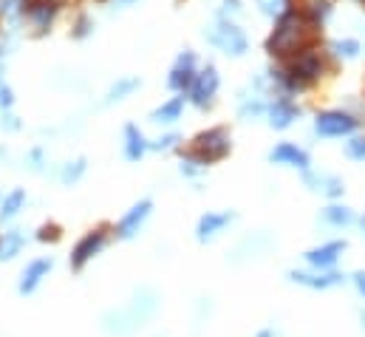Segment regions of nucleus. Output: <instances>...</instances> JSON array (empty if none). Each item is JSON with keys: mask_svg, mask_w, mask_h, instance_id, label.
<instances>
[{"mask_svg": "<svg viewBox=\"0 0 365 337\" xmlns=\"http://www.w3.org/2000/svg\"><path fill=\"white\" fill-rule=\"evenodd\" d=\"M326 221L334 224V227H346V224L354 221V216H351V210H348V207H337V204H334V207L326 210Z\"/></svg>", "mask_w": 365, "mask_h": 337, "instance_id": "obj_19", "label": "nucleus"}, {"mask_svg": "<svg viewBox=\"0 0 365 337\" xmlns=\"http://www.w3.org/2000/svg\"><path fill=\"white\" fill-rule=\"evenodd\" d=\"M209 40L218 48H224L227 54H243L247 51V37H243L241 28H235V26H218L216 32L209 35Z\"/></svg>", "mask_w": 365, "mask_h": 337, "instance_id": "obj_7", "label": "nucleus"}, {"mask_svg": "<svg viewBox=\"0 0 365 337\" xmlns=\"http://www.w3.org/2000/svg\"><path fill=\"white\" fill-rule=\"evenodd\" d=\"M362 227H365V219H362Z\"/></svg>", "mask_w": 365, "mask_h": 337, "instance_id": "obj_32", "label": "nucleus"}, {"mask_svg": "<svg viewBox=\"0 0 365 337\" xmlns=\"http://www.w3.org/2000/svg\"><path fill=\"white\" fill-rule=\"evenodd\" d=\"M289 278L300 286H309V289H331V286H340L343 284V275L340 272H289Z\"/></svg>", "mask_w": 365, "mask_h": 337, "instance_id": "obj_10", "label": "nucleus"}, {"mask_svg": "<svg viewBox=\"0 0 365 337\" xmlns=\"http://www.w3.org/2000/svg\"><path fill=\"white\" fill-rule=\"evenodd\" d=\"M23 244H26L23 230H9V233H3V238H0V261H12L15 255H20Z\"/></svg>", "mask_w": 365, "mask_h": 337, "instance_id": "obj_16", "label": "nucleus"}, {"mask_svg": "<svg viewBox=\"0 0 365 337\" xmlns=\"http://www.w3.org/2000/svg\"><path fill=\"white\" fill-rule=\"evenodd\" d=\"M232 221V212H207V216L198 219V227H196V238L204 244V241H212L227 224Z\"/></svg>", "mask_w": 365, "mask_h": 337, "instance_id": "obj_11", "label": "nucleus"}, {"mask_svg": "<svg viewBox=\"0 0 365 337\" xmlns=\"http://www.w3.org/2000/svg\"><path fill=\"white\" fill-rule=\"evenodd\" d=\"M306 37H309V23L297 15H286L278 26V32L272 35L269 48L275 54H292V51H297V46H303Z\"/></svg>", "mask_w": 365, "mask_h": 337, "instance_id": "obj_1", "label": "nucleus"}, {"mask_svg": "<svg viewBox=\"0 0 365 337\" xmlns=\"http://www.w3.org/2000/svg\"><path fill=\"white\" fill-rule=\"evenodd\" d=\"M136 320L131 318L128 309H111L102 315V331L108 337H133L136 334Z\"/></svg>", "mask_w": 365, "mask_h": 337, "instance_id": "obj_6", "label": "nucleus"}, {"mask_svg": "<svg viewBox=\"0 0 365 337\" xmlns=\"http://www.w3.org/2000/svg\"><path fill=\"white\" fill-rule=\"evenodd\" d=\"M292 119H294V111L289 105H275V108H272V125H275V128H286Z\"/></svg>", "mask_w": 365, "mask_h": 337, "instance_id": "obj_21", "label": "nucleus"}, {"mask_svg": "<svg viewBox=\"0 0 365 337\" xmlns=\"http://www.w3.org/2000/svg\"><path fill=\"white\" fill-rule=\"evenodd\" d=\"M343 250H346V241H331V244H323V247H317V250H309V253H306V264H309V266H315V269H328V266L337 264V258L343 255Z\"/></svg>", "mask_w": 365, "mask_h": 337, "instance_id": "obj_9", "label": "nucleus"}, {"mask_svg": "<svg viewBox=\"0 0 365 337\" xmlns=\"http://www.w3.org/2000/svg\"><path fill=\"white\" fill-rule=\"evenodd\" d=\"M348 156H351V159H365V139L348 142Z\"/></svg>", "mask_w": 365, "mask_h": 337, "instance_id": "obj_23", "label": "nucleus"}, {"mask_svg": "<svg viewBox=\"0 0 365 337\" xmlns=\"http://www.w3.org/2000/svg\"><path fill=\"white\" fill-rule=\"evenodd\" d=\"M354 286H357V292L365 298V272H357V275H354Z\"/></svg>", "mask_w": 365, "mask_h": 337, "instance_id": "obj_28", "label": "nucleus"}, {"mask_svg": "<svg viewBox=\"0 0 365 337\" xmlns=\"http://www.w3.org/2000/svg\"><path fill=\"white\" fill-rule=\"evenodd\" d=\"M105 247H108V230H105V227L85 233V235L77 241V247L71 250V269H74V272H82L85 264H88L91 258H97Z\"/></svg>", "mask_w": 365, "mask_h": 337, "instance_id": "obj_2", "label": "nucleus"}, {"mask_svg": "<svg viewBox=\"0 0 365 337\" xmlns=\"http://www.w3.org/2000/svg\"><path fill=\"white\" fill-rule=\"evenodd\" d=\"M261 3H263V12L266 15H275L281 9V0H261Z\"/></svg>", "mask_w": 365, "mask_h": 337, "instance_id": "obj_27", "label": "nucleus"}, {"mask_svg": "<svg viewBox=\"0 0 365 337\" xmlns=\"http://www.w3.org/2000/svg\"><path fill=\"white\" fill-rule=\"evenodd\" d=\"M334 48H337L340 54H346V57H357V51H359V46H357L354 40H346V43H337V46H334Z\"/></svg>", "mask_w": 365, "mask_h": 337, "instance_id": "obj_25", "label": "nucleus"}, {"mask_svg": "<svg viewBox=\"0 0 365 337\" xmlns=\"http://www.w3.org/2000/svg\"><path fill=\"white\" fill-rule=\"evenodd\" d=\"M255 337H281V334H278L275 329H272V326H269V329H261V331H258Z\"/></svg>", "mask_w": 365, "mask_h": 337, "instance_id": "obj_30", "label": "nucleus"}, {"mask_svg": "<svg viewBox=\"0 0 365 337\" xmlns=\"http://www.w3.org/2000/svg\"><path fill=\"white\" fill-rule=\"evenodd\" d=\"M82 170H85V162H74V167H66L63 170V181H77Z\"/></svg>", "mask_w": 365, "mask_h": 337, "instance_id": "obj_24", "label": "nucleus"}, {"mask_svg": "<svg viewBox=\"0 0 365 337\" xmlns=\"http://www.w3.org/2000/svg\"><path fill=\"white\" fill-rule=\"evenodd\" d=\"M317 69H320V66H317V57H315V54H306V57H303L300 63L294 66V74H300L303 80H309V77L317 74Z\"/></svg>", "mask_w": 365, "mask_h": 337, "instance_id": "obj_20", "label": "nucleus"}, {"mask_svg": "<svg viewBox=\"0 0 365 337\" xmlns=\"http://www.w3.org/2000/svg\"><path fill=\"white\" fill-rule=\"evenodd\" d=\"M216 88H218V74H216V69H207L198 77V82L193 85V102L196 105H207L212 100V94H216Z\"/></svg>", "mask_w": 365, "mask_h": 337, "instance_id": "obj_13", "label": "nucleus"}, {"mask_svg": "<svg viewBox=\"0 0 365 337\" xmlns=\"http://www.w3.org/2000/svg\"><path fill=\"white\" fill-rule=\"evenodd\" d=\"M178 111H181V100H173V102L162 105V108L153 113V119H156V122H173V119L178 116Z\"/></svg>", "mask_w": 365, "mask_h": 337, "instance_id": "obj_22", "label": "nucleus"}, {"mask_svg": "<svg viewBox=\"0 0 365 337\" xmlns=\"http://www.w3.org/2000/svg\"><path fill=\"white\" fill-rule=\"evenodd\" d=\"M133 85H136V80H125V82H119V85H116V88L111 91V100H119V97L125 94V91H131Z\"/></svg>", "mask_w": 365, "mask_h": 337, "instance_id": "obj_26", "label": "nucleus"}, {"mask_svg": "<svg viewBox=\"0 0 365 337\" xmlns=\"http://www.w3.org/2000/svg\"><path fill=\"white\" fill-rule=\"evenodd\" d=\"M193 66H196V57L187 51V54H181L178 57V63L173 69V77H170V88L181 91V88H187L190 80H193Z\"/></svg>", "mask_w": 365, "mask_h": 337, "instance_id": "obj_14", "label": "nucleus"}, {"mask_svg": "<svg viewBox=\"0 0 365 337\" xmlns=\"http://www.w3.org/2000/svg\"><path fill=\"white\" fill-rule=\"evenodd\" d=\"M156 309H159V300H156V295L150 292V289H142V292H136V298H133V303L128 306V312H131V318L136 320V326L142 329L150 318L156 315Z\"/></svg>", "mask_w": 365, "mask_h": 337, "instance_id": "obj_8", "label": "nucleus"}, {"mask_svg": "<svg viewBox=\"0 0 365 337\" xmlns=\"http://www.w3.org/2000/svg\"><path fill=\"white\" fill-rule=\"evenodd\" d=\"M173 142H176V136H165L162 142H156V147H170Z\"/></svg>", "mask_w": 365, "mask_h": 337, "instance_id": "obj_31", "label": "nucleus"}, {"mask_svg": "<svg viewBox=\"0 0 365 337\" xmlns=\"http://www.w3.org/2000/svg\"><path fill=\"white\" fill-rule=\"evenodd\" d=\"M227 150H230L227 131H224V128H216V131L201 134V136L193 142V153H190V156H193L196 162H204V165H207V162L221 159Z\"/></svg>", "mask_w": 365, "mask_h": 337, "instance_id": "obj_3", "label": "nucleus"}, {"mask_svg": "<svg viewBox=\"0 0 365 337\" xmlns=\"http://www.w3.org/2000/svg\"><path fill=\"white\" fill-rule=\"evenodd\" d=\"M0 105H12V91L9 88H0Z\"/></svg>", "mask_w": 365, "mask_h": 337, "instance_id": "obj_29", "label": "nucleus"}, {"mask_svg": "<svg viewBox=\"0 0 365 337\" xmlns=\"http://www.w3.org/2000/svg\"><path fill=\"white\" fill-rule=\"evenodd\" d=\"M125 136H128V147H125V153H128V159H142V153H144V139H142V134L133 128V125H128L125 128Z\"/></svg>", "mask_w": 365, "mask_h": 337, "instance_id": "obj_17", "label": "nucleus"}, {"mask_svg": "<svg viewBox=\"0 0 365 337\" xmlns=\"http://www.w3.org/2000/svg\"><path fill=\"white\" fill-rule=\"evenodd\" d=\"M54 269V261L51 258H35L23 272H20V281H17V292L20 295H35L37 286L48 278V272Z\"/></svg>", "mask_w": 365, "mask_h": 337, "instance_id": "obj_4", "label": "nucleus"}, {"mask_svg": "<svg viewBox=\"0 0 365 337\" xmlns=\"http://www.w3.org/2000/svg\"><path fill=\"white\" fill-rule=\"evenodd\" d=\"M272 162H286V165H294V167H306L309 165V156L303 150H297L294 145H278L272 150Z\"/></svg>", "mask_w": 365, "mask_h": 337, "instance_id": "obj_15", "label": "nucleus"}, {"mask_svg": "<svg viewBox=\"0 0 365 337\" xmlns=\"http://www.w3.org/2000/svg\"><path fill=\"white\" fill-rule=\"evenodd\" d=\"M150 210H153L150 199H142L139 204H133V207L125 212V216H122V221H119V227H116V235H119V238H133V235L142 230V224L147 221Z\"/></svg>", "mask_w": 365, "mask_h": 337, "instance_id": "obj_5", "label": "nucleus"}, {"mask_svg": "<svg viewBox=\"0 0 365 337\" xmlns=\"http://www.w3.org/2000/svg\"><path fill=\"white\" fill-rule=\"evenodd\" d=\"M23 204H26V193H23V190L9 193V196L3 199V207H0V219H15Z\"/></svg>", "mask_w": 365, "mask_h": 337, "instance_id": "obj_18", "label": "nucleus"}, {"mask_svg": "<svg viewBox=\"0 0 365 337\" xmlns=\"http://www.w3.org/2000/svg\"><path fill=\"white\" fill-rule=\"evenodd\" d=\"M354 131V119L346 116V113H323L317 116V134L323 136H343Z\"/></svg>", "mask_w": 365, "mask_h": 337, "instance_id": "obj_12", "label": "nucleus"}]
</instances>
